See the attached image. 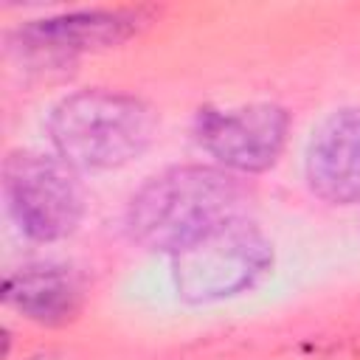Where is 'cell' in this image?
<instances>
[{"mask_svg":"<svg viewBox=\"0 0 360 360\" xmlns=\"http://www.w3.org/2000/svg\"><path fill=\"white\" fill-rule=\"evenodd\" d=\"M245 183L219 166H174L149 177L127 205V233L169 256L208 231L245 217Z\"/></svg>","mask_w":360,"mask_h":360,"instance_id":"1","label":"cell"},{"mask_svg":"<svg viewBox=\"0 0 360 360\" xmlns=\"http://www.w3.org/2000/svg\"><path fill=\"white\" fill-rule=\"evenodd\" d=\"M158 132L155 110L121 90L87 87L65 96L48 115V135L76 172H107L143 155Z\"/></svg>","mask_w":360,"mask_h":360,"instance_id":"2","label":"cell"},{"mask_svg":"<svg viewBox=\"0 0 360 360\" xmlns=\"http://www.w3.org/2000/svg\"><path fill=\"white\" fill-rule=\"evenodd\" d=\"M273 264V245L256 222L236 217L172 253L174 290L188 304H211L250 290Z\"/></svg>","mask_w":360,"mask_h":360,"instance_id":"3","label":"cell"},{"mask_svg":"<svg viewBox=\"0 0 360 360\" xmlns=\"http://www.w3.org/2000/svg\"><path fill=\"white\" fill-rule=\"evenodd\" d=\"M3 194L20 231L37 242L70 236L84 217V188L62 158L8 152L3 160Z\"/></svg>","mask_w":360,"mask_h":360,"instance_id":"4","label":"cell"},{"mask_svg":"<svg viewBox=\"0 0 360 360\" xmlns=\"http://www.w3.org/2000/svg\"><path fill=\"white\" fill-rule=\"evenodd\" d=\"M194 135L219 169L259 174L278 163L290 135V112L270 101L225 110L205 107L197 112Z\"/></svg>","mask_w":360,"mask_h":360,"instance_id":"5","label":"cell"},{"mask_svg":"<svg viewBox=\"0 0 360 360\" xmlns=\"http://www.w3.org/2000/svg\"><path fill=\"white\" fill-rule=\"evenodd\" d=\"M304 174L326 202H360V107L332 112L312 132L304 155Z\"/></svg>","mask_w":360,"mask_h":360,"instance_id":"6","label":"cell"},{"mask_svg":"<svg viewBox=\"0 0 360 360\" xmlns=\"http://www.w3.org/2000/svg\"><path fill=\"white\" fill-rule=\"evenodd\" d=\"M143 22H149L146 8H82L31 22L22 28V42L39 53L70 56L112 48L138 34Z\"/></svg>","mask_w":360,"mask_h":360,"instance_id":"7","label":"cell"},{"mask_svg":"<svg viewBox=\"0 0 360 360\" xmlns=\"http://www.w3.org/2000/svg\"><path fill=\"white\" fill-rule=\"evenodd\" d=\"M3 301L39 326H65L84 307V284L68 264L39 262L6 276Z\"/></svg>","mask_w":360,"mask_h":360,"instance_id":"8","label":"cell"}]
</instances>
